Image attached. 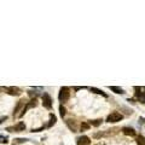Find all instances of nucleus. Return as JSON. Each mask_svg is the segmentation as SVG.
<instances>
[{
	"label": "nucleus",
	"instance_id": "nucleus-1",
	"mask_svg": "<svg viewBox=\"0 0 145 145\" xmlns=\"http://www.w3.org/2000/svg\"><path fill=\"white\" fill-rule=\"evenodd\" d=\"M70 98V90L69 87H62L59 91V94H58V99H59V102H62V103H65V102L69 101Z\"/></svg>",
	"mask_w": 145,
	"mask_h": 145
},
{
	"label": "nucleus",
	"instance_id": "nucleus-2",
	"mask_svg": "<svg viewBox=\"0 0 145 145\" xmlns=\"http://www.w3.org/2000/svg\"><path fill=\"white\" fill-rule=\"evenodd\" d=\"M119 131H121V129L117 128V127H115V128H111V129H107V132L94 133V134H93V137H94V138H101V137H111V136L117 134V133H119Z\"/></svg>",
	"mask_w": 145,
	"mask_h": 145
},
{
	"label": "nucleus",
	"instance_id": "nucleus-3",
	"mask_svg": "<svg viewBox=\"0 0 145 145\" xmlns=\"http://www.w3.org/2000/svg\"><path fill=\"white\" fill-rule=\"evenodd\" d=\"M123 119V115L120 113H117V111H114L111 113L109 116L107 117V122H110V123H115V122H119Z\"/></svg>",
	"mask_w": 145,
	"mask_h": 145
},
{
	"label": "nucleus",
	"instance_id": "nucleus-4",
	"mask_svg": "<svg viewBox=\"0 0 145 145\" xmlns=\"http://www.w3.org/2000/svg\"><path fill=\"white\" fill-rule=\"evenodd\" d=\"M38 105V101H36V98H34V99H32L30 102H27V104H25V107H24V109L22 110V113L18 115V117H22L23 115H24L27 111L29 110V109H32V108H35Z\"/></svg>",
	"mask_w": 145,
	"mask_h": 145
},
{
	"label": "nucleus",
	"instance_id": "nucleus-5",
	"mask_svg": "<svg viewBox=\"0 0 145 145\" xmlns=\"http://www.w3.org/2000/svg\"><path fill=\"white\" fill-rule=\"evenodd\" d=\"M42 105L48 110L52 109V98L48 93H44V96H42Z\"/></svg>",
	"mask_w": 145,
	"mask_h": 145
},
{
	"label": "nucleus",
	"instance_id": "nucleus-6",
	"mask_svg": "<svg viewBox=\"0 0 145 145\" xmlns=\"http://www.w3.org/2000/svg\"><path fill=\"white\" fill-rule=\"evenodd\" d=\"M25 104H27V102L24 101V99H21V101L17 103L16 108H15V111H13V116H18L19 114L22 113V110L24 109Z\"/></svg>",
	"mask_w": 145,
	"mask_h": 145
},
{
	"label": "nucleus",
	"instance_id": "nucleus-7",
	"mask_svg": "<svg viewBox=\"0 0 145 145\" xmlns=\"http://www.w3.org/2000/svg\"><path fill=\"white\" fill-rule=\"evenodd\" d=\"M24 129H25V125L23 122H18L13 127H7L9 132H23Z\"/></svg>",
	"mask_w": 145,
	"mask_h": 145
},
{
	"label": "nucleus",
	"instance_id": "nucleus-8",
	"mask_svg": "<svg viewBox=\"0 0 145 145\" xmlns=\"http://www.w3.org/2000/svg\"><path fill=\"white\" fill-rule=\"evenodd\" d=\"M6 93L11 96H21L22 94V90L16 86H11V87H6Z\"/></svg>",
	"mask_w": 145,
	"mask_h": 145
},
{
	"label": "nucleus",
	"instance_id": "nucleus-9",
	"mask_svg": "<svg viewBox=\"0 0 145 145\" xmlns=\"http://www.w3.org/2000/svg\"><path fill=\"white\" fill-rule=\"evenodd\" d=\"M66 126L69 127L70 131H72V132H77V123H76L75 120H71V119H69V120L65 121Z\"/></svg>",
	"mask_w": 145,
	"mask_h": 145
},
{
	"label": "nucleus",
	"instance_id": "nucleus-10",
	"mask_svg": "<svg viewBox=\"0 0 145 145\" xmlns=\"http://www.w3.org/2000/svg\"><path fill=\"white\" fill-rule=\"evenodd\" d=\"M77 145H90L91 144V140L87 136H81L77 138V142H76Z\"/></svg>",
	"mask_w": 145,
	"mask_h": 145
},
{
	"label": "nucleus",
	"instance_id": "nucleus-11",
	"mask_svg": "<svg viewBox=\"0 0 145 145\" xmlns=\"http://www.w3.org/2000/svg\"><path fill=\"white\" fill-rule=\"evenodd\" d=\"M122 132H123V134L129 136V137H134V136H136V131H134L133 128H131V127H123Z\"/></svg>",
	"mask_w": 145,
	"mask_h": 145
},
{
	"label": "nucleus",
	"instance_id": "nucleus-12",
	"mask_svg": "<svg viewBox=\"0 0 145 145\" xmlns=\"http://www.w3.org/2000/svg\"><path fill=\"white\" fill-rule=\"evenodd\" d=\"M109 88H110L113 92L117 93V94H123V93H125V91H123L121 87H117V86H109Z\"/></svg>",
	"mask_w": 145,
	"mask_h": 145
},
{
	"label": "nucleus",
	"instance_id": "nucleus-13",
	"mask_svg": "<svg viewBox=\"0 0 145 145\" xmlns=\"http://www.w3.org/2000/svg\"><path fill=\"white\" fill-rule=\"evenodd\" d=\"M91 92H94V93H97V94H101V96H103V97H108V94L105 93V92H103L102 90H99V88H96V87H91Z\"/></svg>",
	"mask_w": 145,
	"mask_h": 145
},
{
	"label": "nucleus",
	"instance_id": "nucleus-14",
	"mask_svg": "<svg viewBox=\"0 0 145 145\" xmlns=\"http://www.w3.org/2000/svg\"><path fill=\"white\" fill-rule=\"evenodd\" d=\"M56 121H57V117L54 116L53 114H50V122H48L47 127H52L54 123H56Z\"/></svg>",
	"mask_w": 145,
	"mask_h": 145
},
{
	"label": "nucleus",
	"instance_id": "nucleus-15",
	"mask_svg": "<svg viewBox=\"0 0 145 145\" xmlns=\"http://www.w3.org/2000/svg\"><path fill=\"white\" fill-rule=\"evenodd\" d=\"M102 119H97V120H93L90 122V126H94V127H98V126H101L102 125Z\"/></svg>",
	"mask_w": 145,
	"mask_h": 145
},
{
	"label": "nucleus",
	"instance_id": "nucleus-16",
	"mask_svg": "<svg viewBox=\"0 0 145 145\" xmlns=\"http://www.w3.org/2000/svg\"><path fill=\"white\" fill-rule=\"evenodd\" d=\"M137 143H138V145H144L145 144V138L143 136L137 137Z\"/></svg>",
	"mask_w": 145,
	"mask_h": 145
},
{
	"label": "nucleus",
	"instance_id": "nucleus-17",
	"mask_svg": "<svg viewBox=\"0 0 145 145\" xmlns=\"http://www.w3.org/2000/svg\"><path fill=\"white\" fill-rule=\"evenodd\" d=\"M25 142H27V139H24V138H17L13 140V145L21 144V143H25Z\"/></svg>",
	"mask_w": 145,
	"mask_h": 145
},
{
	"label": "nucleus",
	"instance_id": "nucleus-18",
	"mask_svg": "<svg viewBox=\"0 0 145 145\" xmlns=\"http://www.w3.org/2000/svg\"><path fill=\"white\" fill-rule=\"evenodd\" d=\"M59 114H60V116H62V117L65 116L66 110H65V108H64L63 105H60V107H59Z\"/></svg>",
	"mask_w": 145,
	"mask_h": 145
},
{
	"label": "nucleus",
	"instance_id": "nucleus-19",
	"mask_svg": "<svg viewBox=\"0 0 145 145\" xmlns=\"http://www.w3.org/2000/svg\"><path fill=\"white\" fill-rule=\"evenodd\" d=\"M87 129H90V123L82 122L81 123V131H87Z\"/></svg>",
	"mask_w": 145,
	"mask_h": 145
},
{
	"label": "nucleus",
	"instance_id": "nucleus-20",
	"mask_svg": "<svg viewBox=\"0 0 145 145\" xmlns=\"http://www.w3.org/2000/svg\"><path fill=\"white\" fill-rule=\"evenodd\" d=\"M0 143H3V144H6V143H7V138H6V137L0 136Z\"/></svg>",
	"mask_w": 145,
	"mask_h": 145
},
{
	"label": "nucleus",
	"instance_id": "nucleus-21",
	"mask_svg": "<svg viewBox=\"0 0 145 145\" xmlns=\"http://www.w3.org/2000/svg\"><path fill=\"white\" fill-rule=\"evenodd\" d=\"M36 94H38L36 92H29V96H30V97H36Z\"/></svg>",
	"mask_w": 145,
	"mask_h": 145
},
{
	"label": "nucleus",
	"instance_id": "nucleus-22",
	"mask_svg": "<svg viewBox=\"0 0 145 145\" xmlns=\"http://www.w3.org/2000/svg\"><path fill=\"white\" fill-rule=\"evenodd\" d=\"M6 119H7V117H6V116H5V117H0V123H3V122H4V121L6 120Z\"/></svg>",
	"mask_w": 145,
	"mask_h": 145
},
{
	"label": "nucleus",
	"instance_id": "nucleus-23",
	"mask_svg": "<svg viewBox=\"0 0 145 145\" xmlns=\"http://www.w3.org/2000/svg\"><path fill=\"white\" fill-rule=\"evenodd\" d=\"M82 88H85V87H75V91H79V90H82Z\"/></svg>",
	"mask_w": 145,
	"mask_h": 145
},
{
	"label": "nucleus",
	"instance_id": "nucleus-24",
	"mask_svg": "<svg viewBox=\"0 0 145 145\" xmlns=\"http://www.w3.org/2000/svg\"><path fill=\"white\" fill-rule=\"evenodd\" d=\"M143 121H144V122H145V120H143Z\"/></svg>",
	"mask_w": 145,
	"mask_h": 145
},
{
	"label": "nucleus",
	"instance_id": "nucleus-25",
	"mask_svg": "<svg viewBox=\"0 0 145 145\" xmlns=\"http://www.w3.org/2000/svg\"><path fill=\"white\" fill-rule=\"evenodd\" d=\"M144 145H145V144H144Z\"/></svg>",
	"mask_w": 145,
	"mask_h": 145
}]
</instances>
